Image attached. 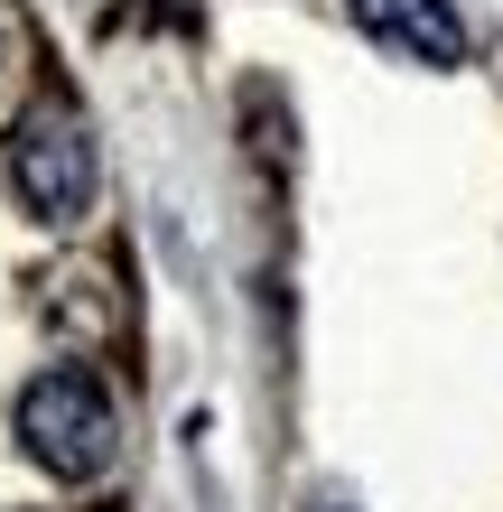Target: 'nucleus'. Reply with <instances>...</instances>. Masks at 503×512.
Returning a JSON list of instances; mask_svg holds the SVG:
<instances>
[{"mask_svg":"<svg viewBox=\"0 0 503 512\" xmlns=\"http://www.w3.org/2000/svg\"><path fill=\"white\" fill-rule=\"evenodd\" d=\"M19 438L28 457H38L56 485H94V475L112 466V447H122V429H112V391L94 373H38L19 391Z\"/></svg>","mask_w":503,"mask_h":512,"instance_id":"obj_1","label":"nucleus"},{"mask_svg":"<svg viewBox=\"0 0 503 512\" xmlns=\"http://www.w3.org/2000/svg\"><path fill=\"white\" fill-rule=\"evenodd\" d=\"M10 187L38 224H75L94 205V140H84L75 103H38L10 131Z\"/></svg>","mask_w":503,"mask_h":512,"instance_id":"obj_2","label":"nucleus"},{"mask_svg":"<svg viewBox=\"0 0 503 512\" xmlns=\"http://www.w3.org/2000/svg\"><path fill=\"white\" fill-rule=\"evenodd\" d=\"M345 10L373 47L410 56V66H466V19L448 0H345Z\"/></svg>","mask_w":503,"mask_h":512,"instance_id":"obj_3","label":"nucleus"}]
</instances>
